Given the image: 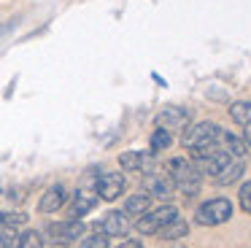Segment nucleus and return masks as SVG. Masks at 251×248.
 Returning a JSON list of instances; mask_svg holds the SVG:
<instances>
[{
    "label": "nucleus",
    "instance_id": "26",
    "mask_svg": "<svg viewBox=\"0 0 251 248\" xmlns=\"http://www.w3.org/2000/svg\"><path fill=\"white\" fill-rule=\"evenodd\" d=\"M0 192H3V189H0Z\"/></svg>",
    "mask_w": 251,
    "mask_h": 248
},
{
    "label": "nucleus",
    "instance_id": "13",
    "mask_svg": "<svg viewBox=\"0 0 251 248\" xmlns=\"http://www.w3.org/2000/svg\"><path fill=\"white\" fill-rule=\"evenodd\" d=\"M146 210H151V194L149 192H138V194H132V197H127V202H125V210L122 213L130 219V216H143Z\"/></svg>",
    "mask_w": 251,
    "mask_h": 248
},
{
    "label": "nucleus",
    "instance_id": "18",
    "mask_svg": "<svg viewBox=\"0 0 251 248\" xmlns=\"http://www.w3.org/2000/svg\"><path fill=\"white\" fill-rule=\"evenodd\" d=\"M17 248H44V237L38 229H25L17 235Z\"/></svg>",
    "mask_w": 251,
    "mask_h": 248
},
{
    "label": "nucleus",
    "instance_id": "2",
    "mask_svg": "<svg viewBox=\"0 0 251 248\" xmlns=\"http://www.w3.org/2000/svg\"><path fill=\"white\" fill-rule=\"evenodd\" d=\"M219 135H222V127L216 122H200L195 127H186L184 135H181V146L186 151H200V149H211V146L219 143Z\"/></svg>",
    "mask_w": 251,
    "mask_h": 248
},
{
    "label": "nucleus",
    "instance_id": "10",
    "mask_svg": "<svg viewBox=\"0 0 251 248\" xmlns=\"http://www.w3.org/2000/svg\"><path fill=\"white\" fill-rule=\"evenodd\" d=\"M98 229L103 232L105 237H127V232H130V219H127L122 210H111V213L103 216Z\"/></svg>",
    "mask_w": 251,
    "mask_h": 248
},
{
    "label": "nucleus",
    "instance_id": "8",
    "mask_svg": "<svg viewBox=\"0 0 251 248\" xmlns=\"http://www.w3.org/2000/svg\"><path fill=\"white\" fill-rule=\"evenodd\" d=\"M143 192H149L151 197H159V199H170L173 197V183H170L168 173H154L149 170L146 178H143Z\"/></svg>",
    "mask_w": 251,
    "mask_h": 248
},
{
    "label": "nucleus",
    "instance_id": "12",
    "mask_svg": "<svg viewBox=\"0 0 251 248\" xmlns=\"http://www.w3.org/2000/svg\"><path fill=\"white\" fill-rule=\"evenodd\" d=\"M68 202V192L62 183H51L44 194H41V202H38V210L41 213H57L62 205Z\"/></svg>",
    "mask_w": 251,
    "mask_h": 248
},
{
    "label": "nucleus",
    "instance_id": "4",
    "mask_svg": "<svg viewBox=\"0 0 251 248\" xmlns=\"http://www.w3.org/2000/svg\"><path fill=\"white\" fill-rule=\"evenodd\" d=\"M176 216H178L176 205H162V208H157V210H146L143 216H138L135 229L141 232V235H157V232L162 229L168 221H173Z\"/></svg>",
    "mask_w": 251,
    "mask_h": 248
},
{
    "label": "nucleus",
    "instance_id": "11",
    "mask_svg": "<svg viewBox=\"0 0 251 248\" xmlns=\"http://www.w3.org/2000/svg\"><path fill=\"white\" fill-rule=\"evenodd\" d=\"M98 202H100L98 192H92V189H78V192L73 194V199H71L68 213H71V219H81V216L92 213V210L98 208Z\"/></svg>",
    "mask_w": 251,
    "mask_h": 248
},
{
    "label": "nucleus",
    "instance_id": "3",
    "mask_svg": "<svg viewBox=\"0 0 251 248\" xmlns=\"http://www.w3.org/2000/svg\"><path fill=\"white\" fill-rule=\"evenodd\" d=\"M229 219H232V202L224 197H213L208 202H202L195 213V221L200 226H219Z\"/></svg>",
    "mask_w": 251,
    "mask_h": 248
},
{
    "label": "nucleus",
    "instance_id": "14",
    "mask_svg": "<svg viewBox=\"0 0 251 248\" xmlns=\"http://www.w3.org/2000/svg\"><path fill=\"white\" fill-rule=\"evenodd\" d=\"M219 149L222 151H227L232 159H243V154L249 149H246V143L238 138V135H232V132H227V129H222V135H219Z\"/></svg>",
    "mask_w": 251,
    "mask_h": 248
},
{
    "label": "nucleus",
    "instance_id": "5",
    "mask_svg": "<svg viewBox=\"0 0 251 248\" xmlns=\"http://www.w3.org/2000/svg\"><path fill=\"white\" fill-rule=\"evenodd\" d=\"M84 235V224L81 219H65V221H51L46 226V237H49L54 246H71L78 237Z\"/></svg>",
    "mask_w": 251,
    "mask_h": 248
},
{
    "label": "nucleus",
    "instance_id": "19",
    "mask_svg": "<svg viewBox=\"0 0 251 248\" xmlns=\"http://www.w3.org/2000/svg\"><path fill=\"white\" fill-rule=\"evenodd\" d=\"M170 143H173V135H170V129L157 127V129L151 132V151H154V154H157V151L170 149Z\"/></svg>",
    "mask_w": 251,
    "mask_h": 248
},
{
    "label": "nucleus",
    "instance_id": "25",
    "mask_svg": "<svg viewBox=\"0 0 251 248\" xmlns=\"http://www.w3.org/2000/svg\"><path fill=\"white\" fill-rule=\"evenodd\" d=\"M57 248H65V246H57Z\"/></svg>",
    "mask_w": 251,
    "mask_h": 248
},
{
    "label": "nucleus",
    "instance_id": "20",
    "mask_svg": "<svg viewBox=\"0 0 251 248\" xmlns=\"http://www.w3.org/2000/svg\"><path fill=\"white\" fill-rule=\"evenodd\" d=\"M78 248H108V237H105L100 229L92 232V235H81Z\"/></svg>",
    "mask_w": 251,
    "mask_h": 248
},
{
    "label": "nucleus",
    "instance_id": "21",
    "mask_svg": "<svg viewBox=\"0 0 251 248\" xmlns=\"http://www.w3.org/2000/svg\"><path fill=\"white\" fill-rule=\"evenodd\" d=\"M0 248H17V232L11 226H0Z\"/></svg>",
    "mask_w": 251,
    "mask_h": 248
},
{
    "label": "nucleus",
    "instance_id": "1",
    "mask_svg": "<svg viewBox=\"0 0 251 248\" xmlns=\"http://www.w3.org/2000/svg\"><path fill=\"white\" fill-rule=\"evenodd\" d=\"M168 178L170 183H173V189L178 194H184V197H195L197 192H200V178L202 173L195 167V162L186 159V156H176V159L168 162Z\"/></svg>",
    "mask_w": 251,
    "mask_h": 248
},
{
    "label": "nucleus",
    "instance_id": "9",
    "mask_svg": "<svg viewBox=\"0 0 251 248\" xmlns=\"http://www.w3.org/2000/svg\"><path fill=\"white\" fill-rule=\"evenodd\" d=\"M189 122H192V111L181 105H170L157 113V127H165V129H184Z\"/></svg>",
    "mask_w": 251,
    "mask_h": 248
},
{
    "label": "nucleus",
    "instance_id": "22",
    "mask_svg": "<svg viewBox=\"0 0 251 248\" xmlns=\"http://www.w3.org/2000/svg\"><path fill=\"white\" fill-rule=\"evenodd\" d=\"M240 208L246 210V213H251V181H246L243 186H240Z\"/></svg>",
    "mask_w": 251,
    "mask_h": 248
},
{
    "label": "nucleus",
    "instance_id": "23",
    "mask_svg": "<svg viewBox=\"0 0 251 248\" xmlns=\"http://www.w3.org/2000/svg\"><path fill=\"white\" fill-rule=\"evenodd\" d=\"M116 248H143V243L141 240H132V237H130V240H122Z\"/></svg>",
    "mask_w": 251,
    "mask_h": 248
},
{
    "label": "nucleus",
    "instance_id": "15",
    "mask_svg": "<svg viewBox=\"0 0 251 248\" xmlns=\"http://www.w3.org/2000/svg\"><path fill=\"white\" fill-rule=\"evenodd\" d=\"M243 167H246V165H243V159H229L227 165H224V167H222V170H219L213 178H216V183L227 186V183H235L240 175H243Z\"/></svg>",
    "mask_w": 251,
    "mask_h": 248
},
{
    "label": "nucleus",
    "instance_id": "17",
    "mask_svg": "<svg viewBox=\"0 0 251 248\" xmlns=\"http://www.w3.org/2000/svg\"><path fill=\"white\" fill-rule=\"evenodd\" d=\"M229 116H232L235 124H240V127H246V124H251V100H238L229 105Z\"/></svg>",
    "mask_w": 251,
    "mask_h": 248
},
{
    "label": "nucleus",
    "instance_id": "7",
    "mask_svg": "<svg viewBox=\"0 0 251 248\" xmlns=\"http://www.w3.org/2000/svg\"><path fill=\"white\" fill-rule=\"evenodd\" d=\"M119 165L127 173H143L146 175L149 170H154V151H125L119 156Z\"/></svg>",
    "mask_w": 251,
    "mask_h": 248
},
{
    "label": "nucleus",
    "instance_id": "24",
    "mask_svg": "<svg viewBox=\"0 0 251 248\" xmlns=\"http://www.w3.org/2000/svg\"><path fill=\"white\" fill-rule=\"evenodd\" d=\"M243 143H246V149H251V124H246V129H243Z\"/></svg>",
    "mask_w": 251,
    "mask_h": 248
},
{
    "label": "nucleus",
    "instance_id": "6",
    "mask_svg": "<svg viewBox=\"0 0 251 248\" xmlns=\"http://www.w3.org/2000/svg\"><path fill=\"white\" fill-rule=\"evenodd\" d=\"M127 189V181L122 173H103V175H98V181H95V192H98L100 199H105V202H114V199H119L122 194H125Z\"/></svg>",
    "mask_w": 251,
    "mask_h": 248
},
{
    "label": "nucleus",
    "instance_id": "16",
    "mask_svg": "<svg viewBox=\"0 0 251 248\" xmlns=\"http://www.w3.org/2000/svg\"><path fill=\"white\" fill-rule=\"evenodd\" d=\"M159 237H162V240H178V237H186L189 235V224H186L184 219H178V216H176L173 221H168V224L162 226V229L157 232Z\"/></svg>",
    "mask_w": 251,
    "mask_h": 248
}]
</instances>
